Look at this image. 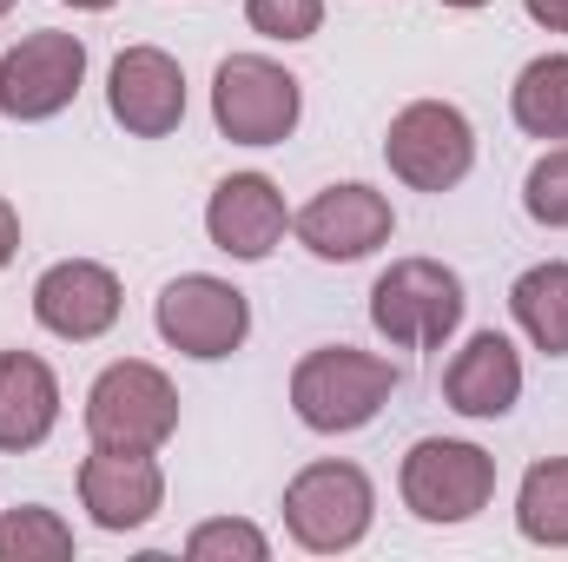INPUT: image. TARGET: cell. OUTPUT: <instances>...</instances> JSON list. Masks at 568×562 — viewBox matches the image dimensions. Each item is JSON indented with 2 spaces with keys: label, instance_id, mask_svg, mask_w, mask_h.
Returning a JSON list of instances; mask_svg holds the SVG:
<instances>
[{
  "label": "cell",
  "instance_id": "1",
  "mask_svg": "<svg viewBox=\"0 0 568 562\" xmlns=\"http://www.w3.org/2000/svg\"><path fill=\"white\" fill-rule=\"evenodd\" d=\"M390 391H397L390 358H377V351H351V344L304 351L297 371H291V411L311 423L317 436L364 430V423L390 404Z\"/></svg>",
  "mask_w": 568,
  "mask_h": 562
},
{
  "label": "cell",
  "instance_id": "2",
  "mask_svg": "<svg viewBox=\"0 0 568 562\" xmlns=\"http://www.w3.org/2000/svg\"><path fill=\"white\" fill-rule=\"evenodd\" d=\"M371 510H377V490L357 463H304L291 483H284V530L297 536V550L311 556H337V550H357L371 536Z\"/></svg>",
  "mask_w": 568,
  "mask_h": 562
},
{
  "label": "cell",
  "instance_id": "3",
  "mask_svg": "<svg viewBox=\"0 0 568 562\" xmlns=\"http://www.w3.org/2000/svg\"><path fill=\"white\" fill-rule=\"evenodd\" d=\"M304 93L297 73H284L265 53H232L212 73V120L232 145H284L297 133Z\"/></svg>",
  "mask_w": 568,
  "mask_h": 562
},
{
  "label": "cell",
  "instance_id": "4",
  "mask_svg": "<svg viewBox=\"0 0 568 562\" xmlns=\"http://www.w3.org/2000/svg\"><path fill=\"white\" fill-rule=\"evenodd\" d=\"M463 279L436 259H397L384 279L371 284V324L404 344V351H436L463 324Z\"/></svg>",
  "mask_w": 568,
  "mask_h": 562
},
{
  "label": "cell",
  "instance_id": "5",
  "mask_svg": "<svg viewBox=\"0 0 568 562\" xmlns=\"http://www.w3.org/2000/svg\"><path fill=\"white\" fill-rule=\"evenodd\" d=\"M179 430V391L159 364L120 358L87 391V436L106 450H159Z\"/></svg>",
  "mask_w": 568,
  "mask_h": 562
},
{
  "label": "cell",
  "instance_id": "6",
  "mask_svg": "<svg viewBox=\"0 0 568 562\" xmlns=\"http://www.w3.org/2000/svg\"><path fill=\"white\" fill-rule=\"evenodd\" d=\"M152 324H159V338H165L172 351L212 364V358H232V351L245 344V331H252V304H245L239 284L212 279V272H185V279H172L165 291H159Z\"/></svg>",
  "mask_w": 568,
  "mask_h": 562
},
{
  "label": "cell",
  "instance_id": "7",
  "mask_svg": "<svg viewBox=\"0 0 568 562\" xmlns=\"http://www.w3.org/2000/svg\"><path fill=\"white\" fill-rule=\"evenodd\" d=\"M496 496V456L456 436H424L404 456V503L424 523H469Z\"/></svg>",
  "mask_w": 568,
  "mask_h": 562
},
{
  "label": "cell",
  "instance_id": "8",
  "mask_svg": "<svg viewBox=\"0 0 568 562\" xmlns=\"http://www.w3.org/2000/svg\"><path fill=\"white\" fill-rule=\"evenodd\" d=\"M384 159H390V172H397L404 185H417V192H449V185H463V172L476 165V133H469V120H463L449 100H417V107H404V113L390 120Z\"/></svg>",
  "mask_w": 568,
  "mask_h": 562
},
{
  "label": "cell",
  "instance_id": "9",
  "mask_svg": "<svg viewBox=\"0 0 568 562\" xmlns=\"http://www.w3.org/2000/svg\"><path fill=\"white\" fill-rule=\"evenodd\" d=\"M87 80V47L73 33H27L20 47L0 53V113L7 120H53L73 107Z\"/></svg>",
  "mask_w": 568,
  "mask_h": 562
},
{
  "label": "cell",
  "instance_id": "10",
  "mask_svg": "<svg viewBox=\"0 0 568 562\" xmlns=\"http://www.w3.org/2000/svg\"><path fill=\"white\" fill-rule=\"evenodd\" d=\"M106 107L133 140H165L185 120V73L159 47H126L106 73Z\"/></svg>",
  "mask_w": 568,
  "mask_h": 562
},
{
  "label": "cell",
  "instance_id": "11",
  "mask_svg": "<svg viewBox=\"0 0 568 562\" xmlns=\"http://www.w3.org/2000/svg\"><path fill=\"white\" fill-rule=\"evenodd\" d=\"M297 239L317 252V259H331V265H357V259H371L384 239H390V199L384 192H371V185H324L297 219Z\"/></svg>",
  "mask_w": 568,
  "mask_h": 562
},
{
  "label": "cell",
  "instance_id": "12",
  "mask_svg": "<svg viewBox=\"0 0 568 562\" xmlns=\"http://www.w3.org/2000/svg\"><path fill=\"white\" fill-rule=\"evenodd\" d=\"M33 318L67 344H93L120 324V279L93 259H60L33 284Z\"/></svg>",
  "mask_w": 568,
  "mask_h": 562
},
{
  "label": "cell",
  "instance_id": "13",
  "mask_svg": "<svg viewBox=\"0 0 568 562\" xmlns=\"http://www.w3.org/2000/svg\"><path fill=\"white\" fill-rule=\"evenodd\" d=\"M80 503L100 530H145L165 503V476L152 463V450H106L93 443V456L80 463Z\"/></svg>",
  "mask_w": 568,
  "mask_h": 562
},
{
  "label": "cell",
  "instance_id": "14",
  "mask_svg": "<svg viewBox=\"0 0 568 562\" xmlns=\"http://www.w3.org/2000/svg\"><path fill=\"white\" fill-rule=\"evenodd\" d=\"M284 225H291V219H284V199L265 172H232V179H219V192H212V205H205L212 245H219L225 259H245V265L272 259V245L284 239Z\"/></svg>",
  "mask_w": 568,
  "mask_h": 562
},
{
  "label": "cell",
  "instance_id": "15",
  "mask_svg": "<svg viewBox=\"0 0 568 562\" xmlns=\"http://www.w3.org/2000/svg\"><path fill=\"white\" fill-rule=\"evenodd\" d=\"M443 398H449V411H463V418H509L516 398H523V358H516V344H509L503 331H476V338L449 358Z\"/></svg>",
  "mask_w": 568,
  "mask_h": 562
},
{
  "label": "cell",
  "instance_id": "16",
  "mask_svg": "<svg viewBox=\"0 0 568 562\" xmlns=\"http://www.w3.org/2000/svg\"><path fill=\"white\" fill-rule=\"evenodd\" d=\"M60 423V378L33 351H0V450H33Z\"/></svg>",
  "mask_w": 568,
  "mask_h": 562
},
{
  "label": "cell",
  "instance_id": "17",
  "mask_svg": "<svg viewBox=\"0 0 568 562\" xmlns=\"http://www.w3.org/2000/svg\"><path fill=\"white\" fill-rule=\"evenodd\" d=\"M509 311H516V324L529 331V344H536V351L568 358V265H562V259L529 265L523 279L509 284Z\"/></svg>",
  "mask_w": 568,
  "mask_h": 562
},
{
  "label": "cell",
  "instance_id": "18",
  "mask_svg": "<svg viewBox=\"0 0 568 562\" xmlns=\"http://www.w3.org/2000/svg\"><path fill=\"white\" fill-rule=\"evenodd\" d=\"M509 113L529 140H568V53H542L516 73Z\"/></svg>",
  "mask_w": 568,
  "mask_h": 562
},
{
  "label": "cell",
  "instance_id": "19",
  "mask_svg": "<svg viewBox=\"0 0 568 562\" xmlns=\"http://www.w3.org/2000/svg\"><path fill=\"white\" fill-rule=\"evenodd\" d=\"M516 530L542 550H568V456L529 463V476L516 490Z\"/></svg>",
  "mask_w": 568,
  "mask_h": 562
},
{
  "label": "cell",
  "instance_id": "20",
  "mask_svg": "<svg viewBox=\"0 0 568 562\" xmlns=\"http://www.w3.org/2000/svg\"><path fill=\"white\" fill-rule=\"evenodd\" d=\"M73 556V530L40 510V503H20L0 516V562H67Z\"/></svg>",
  "mask_w": 568,
  "mask_h": 562
},
{
  "label": "cell",
  "instance_id": "21",
  "mask_svg": "<svg viewBox=\"0 0 568 562\" xmlns=\"http://www.w3.org/2000/svg\"><path fill=\"white\" fill-rule=\"evenodd\" d=\"M523 205H529L536 225L568 232V145L542 152V159L529 165V179H523Z\"/></svg>",
  "mask_w": 568,
  "mask_h": 562
},
{
  "label": "cell",
  "instance_id": "22",
  "mask_svg": "<svg viewBox=\"0 0 568 562\" xmlns=\"http://www.w3.org/2000/svg\"><path fill=\"white\" fill-rule=\"evenodd\" d=\"M185 556L192 562H265L272 543H265V530L225 516V523H199V530L185 536Z\"/></svg>",
  "mask_w": 568,
  "mask_h": 562
},
{
  "label": "cell",
  "instance_id": "23",
  "mask_svg": "<svg viewBox=\"0 0 568 562\" xmlns=\"http://www.w3.org/2000/svg\"><path fill=\"white\" fill-rule=\"evenodd\" d=\"M245 20L265 40H311L324 27V0H245Z\"/></svg>",
  "mask_w": 568,
  "mask_h": 562
},
{
  "label": "cell",
  "instance_id": "24",
  "mask_svg": "<svg viewBox=\"0 0 568 562\" xmlns=\"http://www.w3.org/2000/svg\"><path fill=\"white\" fill-rule=\"evenodd\" d=\"M523 7H529V20H536V27L568 33V0H523Z\"/></svg>",
  "mask_w": 568,
  "mask_h": 562
},
{
  "label": "cell",
  "instance_id": "25",
  "mask_svg": "<svg viewBox=\"0 0 568 562\" xmlns=\"http://www.w3.org/2000/svg\"><path fill=\"white\" fill-rule=\"evenodd\" d=\"M13 252H20V212L0 199V272H7V259H13Z\"/></svg>",
  "mask_w": 568,
  "mask_h": 562
},
{
  "label": "cell",
  "instance_id": "26",
  "mask_svg": "<svg viewBox=\"0 0 568 562\" xmlns=\"http://www.w3.org/2000/svg\"><path fill=\"white\" fill-rule=\"evenodd\" d=\"M67 7H80V13H106L113 0H67Z\"/></svg>",
  "mask_w": 568,
  "mask_h": 562
},
{
  "label": "cell",
  "instance_id": "27",
  "mask_svg": "<svg viewBox=\"0 0 568 562\" xmlns=\"http://www.w3.org/2000/svg\"><path fill=\"white\" fill-rule=\"evenodd\" d=\"M443 7H463V13H469V7H489V0H443Z\"/></svg>",
  "mask_w": 568,
  "mask_h": 562
},
{
  "label": "cell",
  "instance_id": "28",
  "mask_svg": "<svg viewBox=\"0 0 568 562\" xmlns=\"http://www.w3.org/2000/svg\"><path fill=\"white\" fill-rule=\"evenodd\" d=\"M7 13H13V0H0V20H7Z\"/></svg>",
  "mask_w": 568,
  "mask_h": 562
}]
</instances>
